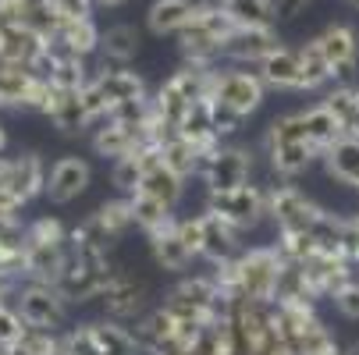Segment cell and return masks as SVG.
<instances>
[{"mask_svg": "<svg viewBox=\"0 0 359 355\" xmlns=\"http://www.w3.org/2000/svg\"><path fill=\"white\" fill-rule=\"evenodd\" d=\"M281 267H285L281 252L260 245V249H249L228 263H217L210 277L217 281V288L231 302H274Z\"/></svg>", "mask_w": 359, "mask_h": 355, "instance_id": "obj_1", "label": "cell"}, {"mask_svg": "<svg viewBox=\"0 0 359 355\" xmlns=\"http://www.w3.org/2000/svg\"><path fill=\"white\" fill-rule=\"evenodd\" d=\"M238 25L231 22V15L217 4V8H203L192 25L182 36V54H185V64L192 68H214V61L224 54V43L231 39Z\"/></svg>", "mask_w": 359, "mask_h": 355, "instance_id": "obj_2", "label": "cell"}, {"mask_svg": "<svg viewBox=\"0 0 359 355\" xmlns=\"http://www.w3.org/2000/svg\"><path fill=\"white\" fill-rule=\"evenodd\" d=\"M114 277H118V270H111L107 252H79V249L68 245L65 267H61L54 284L68 302H89V298L104 295Z\"/></svg>", "mask_w": 359, "mask_h": 355, "instance_id": "obj_3", "label": "cell"}, {"mask_svg": "<svg viewBox=\"0 0 359 355\" xmlns=\"http://www.w3.org/2000/svg\"><path fill=\"white\" fill-rule=\"evenodd\" d=\"M22 320L29 327H43V330H57L68 316V298L57 291V284H43L32 281L25 288H18V306Z\"/></svg>", "mask_w": 359, "mask_h": 355, "instance_id": "obj_4", "label": "cell"}, {"mask_svg": "<svg viewBox=\"0 0 359 355\" xmlns=\"http://www.w3.org/2000/svg\"><path fill=\"white\" fill-rule=\"evenodd\" d=\"M214 214H221L231 228L238 231H249L264 221L267 214V192L256 188V185H238V188H228V192H210V207Z\"/></svg>", "mask_w": 359, "mask_h": 355, "instance_id": "obj_5", "label": "cell"}, {"mask_svg": "<svg viewBox=\"0 0 359 355\" xmlns=\"http://www.w3.org/2000/svg\"><path fill=\"white\" fill-rule=\"evenodd\" d=\"M264 78L252 71H214V85H210V99L231 107L235 114L249 118L256 107L264 104Z\"/></svg>", "mask_w": 359, "mask_h": 355, "instance_id": "obj_6", "label": "cell"}, {"mask_svg": "<svg viewBox=\"0 0 359 355\" xmlns=\"http://www.w3.org/2000/svg\"><path fill=\"white\" fill-rule=\"evenodd\" d=\"M267 214L278 221V231H310L324 210L306 199L299 188L281 185V188L267 192Z\"/></svg>", "mask_w": 359, "mask_h": 355, "instance_id": "obj_7", "label": "cell"}, {"mask_svg": "<svg viewBox=\"0 0 359 355\" xmlns=\"http://www.w3.org/2000/svg\"><path fill=\"white\" fill-rule=\"evenodd\" d=\"M46 188V171L43 160L36 153L18 157V160H4L0 157V192L8 199H15L18 207H25L29 199H36Z\"/></svg>", "mask_w": 359, "mask_h": 355, "instance_id": "obj_8", "label": "cell"}, {"mask_svg": "<svg viewBox=\"0 0 359 355\" xmlns=\"http://www.w3.org/2000/svg\"><path fill=\"white\" fill-rule=\"evenodd\" d=\"M249 171H252V157L249 149L238 146H221L217 153H210L207 167H203V181L210 192H228L238 185H249Z\"/></svg>", "mask_w": 359, "mask_h": 355, "instance_id": "obj_9", "label": "cell"}, {"mask_svg": "<svg viewBox=\"0 0 359 355\" xmlns=\"http://www.w3.org/2000/svg\"><path fill=\"white\" fill-rule=\"evenodd\" d=\"M324 57L334 71V78H352L355 71V57H359V36L352 25H327L320 36H317Z\"/></svg>", "mask_w": 359, "mask_h": 355, "instance_id": "obj_10", "label": "cell"}, {"mask_svg": "<svg viewBox=\"0 0 359 355\" xmlns=\"http://www.w3.org/2000/svg\"><path fill=\"white\" fill-rule=\"evenodd\" d=\"M100 39L104 36L93 25V18H79V22H61L57 36L46 39V50L57 61L61 57H89L93 50H100Z\"/></svg>", "mask_w": 359, "mask_h": 355, "instance_id": "obj_11", "label": "cell"}, {"mask_svg": "<svg viewBox=\"0 0 359 355\" xmlns=\"http://www.w3.org/2000/svg\"><path fill=\"white\" fill-rule=\"evenodd\" d=\"M89 178H93V171H89L86 160L65 157V160H57L54 167H50L43 192L50 195V202H72V199H79L89 188Z\"/></svg>", "mask_w": 359, "mask_h": 355, "instance_id": "obj_12", "label": "cell"}, {"mask_svg": "<svg viewBox=\"0 0 359 355\" xmlns=\"http://www.w3.org/2000/svg\"><path fill=\"white\" fill-rule=\"evenodd\" d=\"M199 228H203V252H199V256H207L214 267L235 260V252H238V228H231L214 210L199 214Z\"/></svg>", "mask_w": 359, "mask_h": 355, "instance_id": "obj_13", "label": "cell"}, {"mask_svg": "<svg viewBox=\"0 0 359 355\" xmlns=\"http://www.w3.org/2000/svg\"><path fill=\"white\" fill-rule=\"evenodd\" d=\"M278 46H281V43H278V36H274V29H271V25H264V29H235V32H231V39L224 43V57L260 64L264 57H271V54H274Z\"/></svg>", "mask_w": 359, "mask_h": 355, "instance_id": "obj_14", "label": "cell"}, {"mask_svg": "<svg viewBox=\"0 0 359 355\" xmlns=\"http://www.w3.org/2000/svg\"><path fill=\"white\" fill-rule=\"evenodd\" d=\"M139 146H149L146 128H139V125L107 121L104 128H100V132L93 135V149H96V153H100V157H114V160H121V157L135 153Z\"/></svg>", "mask_w": 359, "mask_h": 355, "instance_id": "obj_15", "label": "cell"}, {"mask_svg": "<svg viewBox=\"0 0 359 355\" xmlns=\"http://www.w3.org/2000/svg\"><path fill=\"white\" fill-rule=\"evenodd\" d=\"M46 50V39L36 36L29 25H8L0 29V64H18L29 68Z\"/></svg>", "mask_w": 359, "mask_h": 355, "instance_id": "obj_16", "label": "cell"}, {"mask_svg": "<svg viewBox=\"0 0 359 355\" xmlns=\"http://www.w3.org/2000/svg\"><path fill=\"white\" fill-rule=\"evenodd\" d=\"M100 302H104V309H107V316H111V320L125 323V320H135V316L142 313L146 291H142V284H135L132 277L118 274V277L107 284V291L100 295Z\"/></svg>", "mask_w": 359, "mask_h": 355, "instance_id": "obj_17", "label": "cell"}, {"mask_svg": "<svg viewBox=\"0 0 359 355\" xmlns=\"http://www.w3.org/2000/svg\"><path fill=\"white\" fill-rule=\"evenodd\" d=\"M260 78H264V85H274V89H306L299 50L278 46L271 57L260 61Z\"/></svg>", "mask_w": 359, "mask_h": 355, "instance_id": "obj_18", "label": "cell"}, {"mask_svg": "<svg viewBox=\"0 0 359 355\" xmlns=\"http://www.w3.org/2000/svg\"><path fill=\"white\" fill-rule=\"evenodd\" d=\"M164 160V153H161V146H139L135 153H128V157H121V160H114V185L121 188V192H135L139 185H142V178L153 171Z\"/></svg>", "mask_w": 359, "mask_h": 355, "instance_id": "obj_19", "label": "cell"}, {"mask_svg": "<svg viewBox=\"0 0 359 355\" xmlns=\"http://www.w3.org/2000/svg\"><path fill=\"white\" fill-rule=\"evenodd\" d=\"M43 114L61 132H82L89 125V114H86V104H82V89H57L54 85V96H50Z\"/></svg>", "mask_w": 359, "mask_h": 355, "instance_id": "obj_20", "label": "cell"}, {"mask_svg": "<svg viewBox=\"0 0 359 355\" xmlns=\"http://www.w3.org/2000/svg\"><path fill=\"white\" fill-rule=\"evenodd\" d=\"M149 249H153V260H157L164 270H185L192 263V252H189V245L178 235V221H171L161 231H153L149 235Z\"/></svg>", "mask_w": 359, "mask_h": 355, "instance_id": "obj_21", "label": "cell"}, {"mask_svg": "<svg viewBox=\"0 0 359 355\" xmlns=\"http://www.w3.org/2000/svg\"><path fill=\"white\" fill-rule=\"evenodd\" d=\"M324 164H327V174L338 178L341 185H352L359 188V139L355 135H345L338 139L331 149H324Z\"/></svg>", "mask_w": 359, "mask_h": 355, "instance_id": "obj_22", "label": "cell"}, {"mask_svg": "<svg viewBox=\"0 0 359 355\" xmlns=\"http://www.w3.org/2000/svg\"><path fill=\"white\" fill-rule=\"evenodd\" d=\"M93 82L100 85V92L107 96L111 111H114L118 104H128V99H146V85H142V78H139L135 71H125V68L100 71ZM107 118H111V114H107Z\"/></svg>", "mask_w": 359, "mask_h": 355, "instance_id": "obj_23", "label": "cell"}, {"mask_svg": "<svg viewBox=\"0 0 359 355\" xmlns=\"http://www.w3.org/2000/svg\"><path fill=\"white\" fill-rule=\"evenodd\" d=\"M196 15L199 11L189 0H157V4L149 8V29L157 36H175V32H185Z\"/></svg>", "mask_w": 359, "mask_h": 355, "instance_id": "obj_24", "label": "cell"}, {"mask_svg": "<svg viewBox=\"0 0 359 355\" xmlns=\"http://www.w3.org/2000/svg\"><path fill=\"white\" fill-rule=\"evenodd\" d=\"M161 153H164V164H168L175 174H182V178L203 174V167H207V160H210V153H203L196 142H189V139H182V135L168 139V142L161 146Z\"/></svg>", "mask_w": 359, "mask_h": 355, "instance_id": "obj_25", "label": "cell"}, {"mask_svg": "<svg viewBox=\"0 0 359 355\" xmlns=\"http://www.w3.org/2000/svg\"><path fill=\"white\" fill-rule=\"evenodd\" d=\"M267 157H271V167L281 178H295L313 164L317 146L313 142H281V146H267Z\"/></svg>", "mask_w": 359, "mask_h": 355, "instance_id": "obj_26", "label": "cell"}, {"mask_svg": "<svg viewBox=\"0 0 359 355\" xmlns=\"http://www.w3.org/2000/svg\"><path fill=\"white\" fill-rule=\"evenodd\" d=\"M135 192H142V195H149V199H157V202H164V207H171L175 210V202L182 199V192H185V178L182 174H175L164 160L153 167L146 178H142V185L135 188Z\"/></svg>", "mask_w": 359, "mask_h": 355, "instance_id": "obj_27", "label": "cell"}, {"mask_svg": "<svg viewBox=\"0 0 359 355\" xmlns=\"http://www.w3.org/2000/svg\"><path fill=\"white\" fill-rule=\"evenodd\" d=\"M89 330H93V337H96V344H100V351H104V355H139L142 351L139 341H135V334L128 327H121L118 320L89 323Z\"/></svg>", "mask_w": 359, "mask_h": 355, "instance_id": "obj_28", "label": "cell"}, {"mask_svg": "<svg viewBox=\"0 0 359 355\" xmlns=\"http://www.w3.org/2000/svg\"><path fill=\"white\" fill-rule=\"evenodd\" d=\"M221 8L231 15V22L238 29H264L278 15L274 0H221Z\"/></svg>", "mask_w": 359, "mask_h": 355, "instance_id": "obj_29", "label": "cell"}, {"mask_svg": "<svg viewBox=\"0 0 359 355\" xmlns=\"http://www.w3.org/2000/svg\"><path fill=\"white\" fill-rule=\"evenodd\" d=\"M306 128H310V142L317 146V153H324V149H331L338 139H345V128L341 121L320 104L313 111H306Z\"/></svg>", "mask_w": 359, "mask_h": 355, "instance_id": "obj_30", "label": "cell"}, {"mask_svg": "<svg viewBox=\"0 0 359 355\" xmlns=\"http://www.w3.org/2000/svg\"><path fill=\"white\" fill-rule=\"evenodd\" d=\"M175 327H178V320L161 306L157 313H149V316H142L139 323H135V341H139V348L149 355L153 348H157L161 341H168L171 334H175Z\"/></svg>", "mask_w": 359, "mask_h": 355, "instance_id": "obj_31", "label": "cell"}, {"mask_svg": "<svg viewBox=\"0 0 359 355\" xmlns=\"http://www.w3.org/2000/svg\"><path fill=\"white\" fill-rule=\"evenodd\" d=\"M18 11H22V25H29L36 36L43 39H54L61 29V18L54 11L50 0H18Z\"/></svg>", "mask_w": 359, "mask_h": 355, "instance_id": "obj_32", "label": "cell"}, {"mask_svg": "<svg viewBox=\"0 0 359 355\" xmlns=\"http://www.w3.org/2000/svg\"><path fill=\"white\" fill-rule=\"evenodd\" d=\"M128 202H132V217H135V224H139L146 235L161 231V228H168V224L175 221V217H171V207H164V202L149 199V195H142V192H132Z\"/></svg>", "mask_w": 359, "mask_h": 355, "instance_id": "obj_33", "label": "cell"}, {"mask_svg": "<svg viewBox=\"0 0 359 355\" xmlns=\"http://www.w3.org/2000/svg\"><path fill=\"white\" fill-rule=\"evenodd\" d=\"M0 277H25V228L18 224L0 238Z\"/></svg>", "mask_w": 359, "mask_h": 355, "instance_id": "obj_34", "label": "cell"}, {"mask_svg": "<svg viewBox=\"0 0 359 355\" xmlns=\"http://www.w3.org/2000/svg\"><path fill=\"white\" fill-rule=\"evenodd\" d=\"M100 50H104L107 61L128 64V61L139 54V32L128 29V25H114V29H107L104 39H100Z\"/></svg>", "mask_w": 359, "mask_h": 355, "instance_id": "obj_35", "label": "cell"}, {"mask_svg": "<svg viewBox=\"0 0 359 355\" xmlns=\"http://www.w3.org/2000/svg\"><path fill=\"white\" fill-rule=\"evenodd\" d=\"M299 57H302V78H306V89H320V85H327V82L334 78V71H331V64H327V57H324V50H320L317 39L306 43V46L299 50Z\"/></svg>", "mask_w": 359, "mask_h": 355, "instance_id": "obj_36", "label": "cell"}, {"mask_svg": "<svg viewBox=\"0 0 359 355\" xmlns=\"http://www.w3.org/2000/svg\"><path fill=\"white\" fill-rule=\"evenodd\" d=\"M93 217H96V224L104 228L111 238H121V235L135 224V217H132V202H128V199H111V202H104V207H100Z\"/></svg>", "mask_w": 359, "mask_h": 355, "instance_id": "obj_37", "label": "cell"}, {"mask_svg": "<svg viewBox=\"0 0 359 355\" xmlns=\"http://www.w3.org/2000/svg\"><path fill=\"white\" fill-rule=\"evenodd\" d=\"M341 228H345L341 217H334V214H320L317 224L310 228V238H313L317 252H324V256H341Z\"/></svg>", "mask_w": 359, "mask_h": 355, "instance_id": "obj_38", "label": "cell"}, {"mask_svg": "<svg viewBox=\"0 0 359 355\" xmlns=\"http://www.w3.org/2000/svg\"><path fill=\"white\" fill-rule=\"evenodd\" d=\"M50 85L57 89H86V68H82V57H61L57 68H54V78H50Z\"/></svg>", "mask_w": 359, "mask_h": 355, "instance_id": "obj_39", "label": "cell"}, {"mask_svg": "<svg viewBox=\"0 0 359 355\" xmlns=\"http://www.w3.org/2000/svg\"><path fill=\"white\" fill-rule=\"evenodd\" d=\"M18 344H22L29 355H57L61 344H65V337H57L54 330H43V327H29Z\"/></svg>", "mask_w": 359, "mask_h": 355, "instance_id": "obj_40", "label": "cell"}, {"mask_svg": "<svg viewBox=\"0 0 359 355\" xmlns=\"http://www.w3.org/2000/svg\"><path fill=\"white\" fill-rule=\"evenodd\" d=\"M25 330H29V323L22 320V313H18V309L0 306V348L18 344V341L25 337Z\"/></svg>", "mask_w": 359, "mask_h": 355, "instance_id": "obj_41", "label": "cell"}, {"mask_svg": "<svg viewBox=\"0 0 359 355\" xmlns=\"http://www.w3.org/2000/svg\"><path fill=\"white\" fill-rule=\"evenodd\" d=\"M65 348H68V355H104V351H100V344H96V337H93V330H89V323L86 327H75L65 337Z\"/></svg>", "mask_w": 359, "mask_h": 355, "instance_id": "obj_42", "label": "cell"}, {"mask_svg": "<svg viewBox=\"0 0 359 355\" xmlns=\"http://www.w3.org/2000/svg\"><path fill=\"white\" fill-rule=\"evenodd\" d=\"M61 22H79L93 15V0H50Z\"/></svg>", "mask_w": 359, "mask_h": 355, "instance_id": "obj_43", "label": "cell"}, {"mask_svg": "<svg viewBox=\"0 0 359 355\" xmlns=\"http://www.w3.org/2000/svg\"><path fill=\"white\" fill-rule=\"evenodd\" d=\"M210 114H214V128H217V135H231V132L242 125V114H235L231 107L217 104V99H210Z\"/></svg>", "mask_w": 359, "mask_h": 355, "instance_id": "obj_44", "label": "cell"}, {"mask_svg": "<svg viewBox=\"0 0 359 355\" xmlns=\"http://www.w3.org/2000/svg\"><path fill=\"white\" fill-rule=\"evenodd\" d=\"M341 256L345 260H359V217H345V228H341Z\"/></svg>", "mask_w": 359, "mask_h": 355, "instance_id": "obj_45", "label": "cell"}, {"mask_svg": "<svg viewBox=\"0 0 359 355\" xmlns=\"http://www.w3.org/2000/svg\"><path fill=\"white\" fill-rule=\"evenodd\" d=\"M178 235H182V242L189 245L192 256H199V252H203V228H199V217L178 221Z\"/></svg>", "mask_w": 359, "mask_h": 355, "instance_id": "obj_46", "label": "cell"}, {"mask_svg": "<svg viewBox=\"0 0 359 355\" xmlns=\"http://www.w3.org/2000/svg\"><path fill=\"white\" fill-rule=\"evenodd\" d=\"M18 210H22L18 202H15V199H8L4 192H0V238H4L8 231H15V228H18Z\"/></svg>", "mask_w": 359, "mask_h": 355, "instance_id": "obj_47", "label": "cell"}, {"mask_svg": "<svg viewBox=\"0 0 359 355\" xmlns=\"http://www.w3.org/2000/svg\"><path fill=\"white\" fill-rule=\"evenodd\" d=\"M334 306L348 316V320H359V288H341L334 295Z\"/></svg>", "mask_w": 359, "mask_h": 355, "instance_id": "obj_48", "label": "cell"}, {"mask_svg": "<svg viewBox=\"0 0 359 355\" xmlns=\"http://www.w3.org/2000/svg\"><path fill=\"white\" fill-rule=\"evenodd\" d=\"M274 4H278V18H295L310 0H274Z\"/></svg>", "mask_w": 359, "mask_h": 355, "instance_id": "obj_49", "label": "cell"}, {"mask_svg": "<svg viewBox=\"0 0 359 355\" xmlns=\"http://www.w3.org/2000/svg\"><path fill=\"white\" fill-rule=\"evenodd\" d=\"M189 4H192L196 11H203V8H217V4H221V0H189Z\"/></svg>", "mask_w": 359, "mask_h": 355, "instance_id": "obj_50", "label": "cell"}, {"mask_svg": "<svg viewBox=\"0 0 359 355\" xmlns=\"http://www.w3.org/2000/svg\"><path fill=\"white\" fill-rule=\"evenodd\" d=\"M8 291H11V281H8V277H0V306H4V298H8Z\"/></svg>", "mask_w": 359, "mask_h": 355, "instance_id": "obj_51", "label": "cell"}, {"mask_svg": "<svg viewBox=\"0 0 359 355\" xmlns=\"http://www.w3.org/2000/svg\"><path fill=\"white\" fill-rule=\"evenodd\" d=\"M0 351H4V355H29L22 344H11V348H0Z\"/></svg>", "mask_w": 359, "mask_h": 355, "instance_id": "obj_52", "label": "cell"}, {"mask_svg": "<svg viewBox=\"0 0 359 355\" xmlns=\"http://www.w3.org/2000/svg\"><path fill=\"white\" fill-rule=\"evenodd\" d=\"M4 146H8V135H4V128H0V153H4Z\"/></svg>", "mask_w": 359, "mask_h": 355, "instance_id": "obj_53", "label": "cell"}, {"mask_svg": "<svg viewBox=\"0 0 359 355\" xmlns=\"http://www.w3.org/2000/svg\"><path fill=\"white\" fill-rule=\"evenodd\" d=\"M100 4H107V8H118V4H125V0H100Z\"/></svg>", "mask_w": 359, "mask_h": 355, "instance_id": "obj_54", "label": "cell"}, {"mask_svg": "<svg viewBox=\"0 0 359 355\" xmlns=\"http://www.w3.org/2000/svg\"><path fill=\"white\" fill-rule=\"evenodd\" d=\"M345 355H359V341H355V344H352V348H348Z\"/></svg>", "mask_w": 359, "mask_h": 355, "instance_id": "obj_55", "label": "cell"}, {"mask_svg": "<svg viewBox=\"0 0 359 355\" xmlns=\"http://www.w3.org/2000/svg\"><path fill=\"white\" fill-rule=\"evenodd\" d=\"M57 355H68V348H65V344H61V351H57Z\"/></svg>", "mask_w": 359, "mask_h": 355, "instance_id": "obj_56", "label": "cell"}, {"mask_svg": "<svg viewBox=\"0 0 359 355\" xmlns=\"http://www.w3.org/2000/svg\"><path fill=\"white\" fill-rule=\"evenodd\" d=\"M0 355H4V351H0Z\"/></svg>", "mask_w": 359, "mask_h": 355, "instance_id": "obj_57", "label": "cell"}, {"mask_svg": "<svg viewBox=\"0 0 359 355\" xmlns=\"http://www.w3.org/2000/svg\"><path fill=\"white\" fill-rule=\"evenodd\" d=\"M355 4H359V0H355Z\"/></svg>", "mask_w": 359, "mask_h": 355, "instance_id": "obj_58", "label": "cell"}]
</instances>
